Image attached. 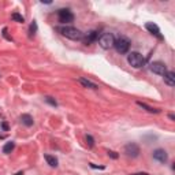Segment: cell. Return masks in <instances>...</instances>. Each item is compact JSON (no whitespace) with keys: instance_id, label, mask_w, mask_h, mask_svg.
Wrapping results in <instances>:
<instances>
[{"instance_id":"7402d4cb","label":"cell","mask_w":175,"mask_h":175,"mask_svg":"<svg viewBox=\"0 0 175 175\" xmlns=\"http://www.w3.org/2000/svg\"><path fill=\"white\" fill-rule=\"evenodd\" d=\"M90 167L92 168H100V170H104V166H96V164L90 163Z\"/></svg>"},{"instance_id":"5bb4252c","label":"cell","mask_w":175,"mask_h":175,"mask_svg":"<svg viewBox=\"0 0 175 175\" xmlns=\"http://www.w3.org/2000/svg\"><path fill=\"white\" fill-rule=\"evenodd\" d=\"M78 82H80L82 86H85V88H89V89H97V85L93 84L92 81L86 80V78H80V80H78Z\"/></svg>"},{"instance_id":"7c38bea8","label":"cell","mask_w":175,"mask_h":175,"mask_svg":"<svg viewBox=\"0 0 175 175\" xmlns=\"http://www.w3.org/2000/svg\"><path fill=\"white\" fill-rule=\"evenodd\" d=\"M137 105H138V107H141V108H144L145 111L150 112V114H159V112H160L159 108H153V107H150V105L145 104V103H142V101H137Z\"/></svg>"},{"instance_id":"3957f363","label":"cell","mask_w":175,"mask_h":175,"mask_svg":"<svg viewBox=\"0 0 175 175\" xmlns=\"http://www.w3.org/2000/svg\"><path fill=\"white\" fill-rule=\"evenodd\" d=\"M99 45H100L103 49H109V48L114 47L115 44V37L112 33H103L100 37H99Z\"/></svg>"},{"instance_id":"8992f818","label":"cell","mask_w":175,"mask_h":175,"mask_svg":"<svg viewBox=\"0 0 175 175\" xmlns=\"http://www.w3.org/2000/svg\"><path fill=\"white\" fill-rule=\"evenodd\" d=\"M125 153L127 157H131V159H136V157L140 156V146L137 145L136 142H129L125 145Z\"/></svg>"},{"instance_id":"2e32d148","label":"cell","mask_w":175,"mask_h":175,"mask_svg":"<svg viewBox=\"0 0 175 175\" xmlns=\"http://www.w3.org/2000/svg\"><path fill=\"white\" fill-rule=\"evenodd\" d=\"M14 148H15V142L14 141H10V142H6V145L3 146V153H11L12 150H14Z\"/></svg>"},{"instance_id":"ac0fdd59","label":"cell","mask_w":175,"mask_h":175,"mask_svg":"<svg viewBox=\"0 0 175 175\" xmlns=\"http://www.w3.org/2000/svg\"><path fill=\"white\" fill-rule=\"evenodd\" d=\"M36 32H37V22H36V21H33V22L30 23L29 33H30V36H33V34H36Z\"/></svg>"},{"instance_id":"5b68a950","label":"cell","mask_w":175,"mask_h":175,"mask_svg":"<svg viewBox=\"0 0 175 175\" xmlns=\"http://www.w3.org/2000/svg\"><path fill=\"white\" fill-rule=\"evenodd\" d=\"M114 47L119 53H126L130 48V40L126 39V37H119L118 40H115Z\"/></svg>"},{"instance_id":"e0dca14e","label":"cell","mask_w":175,"mask_h":175,"mask_svg":"<svg viewBox=\"0 0 175 175\" xmlns=\"http://www.w3.org/2000/svg\"><path fill=\"white\" fill-rule=\"evenodd\" d=\"M11 18L15 21V22H19V23H23V22H25V18H23V16L21 15V14H18V12H14L12 15H11Z\"/></svg>"},{"instance_id":"8fae6325","label":"cell","mask_w":175,"mask_h":175,"mask_svg":"<svg viewBox=\"0 0 175 175\" xmlns=\"http://www.w3.org/2000/svg\"><path fill=\"white\" fill-rule=\"evenodd\" d=\"M99 40V32H96V30H92V32H89L86 36H85V44H92V43H94V41H97Z\"/></svg>"},{"instance_id":"30bf717a","label":"cell","mask_w":175,"mask_h":175,"mask_svg":"<svg viewBox=\"0 0 175 175\" xmlns=\"http://www.w3.org/2000/svg\"><path fill=\"white\" fill-rule=\"evenodd\" d=\"M164 77V84H167L168 86H175V73L174 71H167Z\"/></svg>"},{"instance_id":"277c9868","label":"cell","mask_w":175,"mask_h":175,"mask_svg":"<svg viewBox=\"0 0 175 175\" xmlns=\"http://www.w3.org/2000/svg\"><path fill=\"white\" fill-rule=\"evenodd\" d=\"M58 19H59L60 23L67 25V23H70L74 21V14L68 8H60L59 11H58Z\"/></svg>"},{"instance_id":"cb8c5ba5","label":"cell","mask_w":175,"mask_h":175,"mask_svg":"<svg viewBox=\"0 0 175 175\" xmlns=\"http://www.w3.org/2000/svg\"><path fill=\"white\" fill-rule=\"evenodd\" d=\"M2 127L4 130H7V129H8V126H7V123H2Z\"/></svg>"},{"instance_id":"484cf974","label":"cell","mask_w":175,"mask_h":175,"mask_svg":"<svg viewBox=\"0 0 175 175\" xmlns=\"http://www.w3.org/2000/svg\"><path fill=\"white\" fill-rule=\"evenodd\" d=\"M15 175H23V173H18V174H15Z\"/></svg>"},{"instance_id":"603a6c76","label":"cell","mask_w":175,"mask_h":175,"mask_svg":"<svg viewBox=\"0 0 175 175\" xmlns=\"http://www.w3.org/2000/svg\"><path fill=\"white\" fill-rule=\"evenodd\" d=\"M130 175H149L148 173H136V174H130Z\"/></svg>"},{"instance_id":"4fadbf2b","label":"cell","mask_w":175,"mask_h":175,"mask_svg":"<svg viewBox=\"0 0 175 175\" xmlns=\"http://www.w3.org/2000/svg\"><path fill=\"white\" fill-rule=\"evenodd\" d=\"M19 121L22 122V125L27 126V127H30V126H33V123H34L33 118H32V116H30L29 114H23V115H21Z\"/></svg>"},{"instance_id":"ba28073f","label":"cell","mask_w":175,"mask_h":175,"mask_svg":"<svg viewBox=\"0 0 175 175\" xmlns=\"http://www.w3.org/2000/svg\"><path fill=\"white\" fill-rule=\"evenodd\" d=\"M145 29L148 30V32H149L150 34L156 36L159 40H163V36L160 34V29H159V26H157L156 23H153V22H148V23H145Z\"/></svg>"},{"instance_id":"d6986e66","label":"cell","mask_w":175,"mask_h":175,"mask_svg":"<svg viewBox=\"0 0 175 175\" xmlns=\"http://www.w3.org/2000/svg\"><path fill=\"white\" fill-rule=\"evenodd\" d=\"M44 100H45V103H48L49 105H52V107H56V105H58V101L55 100L53 97H49V96H47V97H44Z\"/></svg>"},{"instance_id":"ffe728a7","label":"cell","mask_w":175,"mask_h":175,"mask_svg":"<svg viewBox=\"0 0 175 175\" xmlns=\"http://www.w3.org/2000/svg\"><path fill=\"white\" fill-rule=\"evenodd\" d=\"M86 144H88L89 148H92V146L94 145V140H93V137H92V136H86Z\"/></svg>"},{"instance_id":"7a4b0ae2","label":"cell","mask_w":175,"mask_h":175,"mask_svg":"<svg viewBox=\"0 0 175 175\" xmlns=\"http://www.w3.org/2000/svg\"><path fill=\"white\" fill-rule=\"evenodd\" d=\"M127 62L131 67L134 68H141L145 64V58L140 52H130L127 55Z\"/></svg>"},{"instance_id":"6da1fadb","label":"cell","mask_w":175,"mask_h":175,"mask_svg":"<svg viewBox=\"0 0 175 175\" xmlns=\"http://www.w3.org/2000/svg\"><path fill=\"white\" fill-rule=\"evenodd\" d=\"M58 32H59L62 36L66 37V39H70V40H74V41H78V40L84 39V33H82L80 29L73 27V26H68V25L58 27Z\"/></svg>"},{"instance_id":"44dd1931","label":"cell","mask_w":175,"mask_h":175,"mask_svg":"<svg viewBox=\"0 0 175 175\" xmlns=\"http://www.w3.org/2000/svg\"><path fill=\"white\" fill-rule=\"evenodd\" d=\"M108 156L112 157V159H118V153L114 152V150H108Z\"/></svg>"},{"instance_id":"9a60e30c","label":"cell","mask_w":175,"mask_h":175,"mask_svg":"<svg viewBox=\"0 0 175 175\" xmlns=\"http://www.w3.org/2000/svg\"><path fill=\"white\" fill-rule=\"evenodd\" d=\"M44 159L47 160V163L49 164L51 167H58V159L55 156H51V155H44Z\"/></svg>"},{"instance_id":"52a82bcc","label":"cell","mask_w":175,"mask_h":175,"mask_svg":"<svg viewBox=\"0 0 175 175\" xmlns=\"http://www.w3.org/2000/svg\"><path fill=\"white\" fill-rule=\"evenodd\" d=\"M149 68L152 73H155L157 75H164L167 73V66L163 63V62H153V63L149 64Z\"/></svg>"},{"instance_id":"d4e9b609","label":"cell","mask_w":175,"mask_h":175,"mask_svg":"<svg viewBox=\"0 0 175 175\" xmlns=\"http://www.w3.org/2000/svg\"><path fill=\"white\" fill-rule=\"evenodd\" d=\"M168 116H170V119H171V121H175V115H174V114H170Z\"/></svg>"},{"instance_id":"9c48e42d","label":"cell","mask_w":175,"mask_h":175,"mask_svg":"<svg viewBox=\"0 0 175 175\" xmlns=\"http://www.w3.org/2000/svg\"><path fill=\"white\" fill-rule=\"evenodd\" d=\"M153 159L159 163H166L168 160V155L164 149H155L153 150Z\"/></svg>"}]
</instances>
